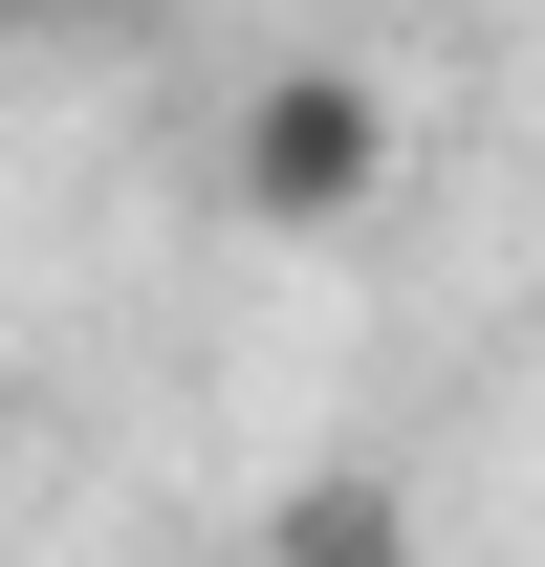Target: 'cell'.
<instances>
[{
	"mask_svg": "<svg viewBox=\"0 0 545 567\" xmlns=\"http://www.w3.org/2000/svg\"><path fill=\"white\" fill-rule=\"evenodd\" d=\"M393 87H371V66H263V87H240V132H218V197H240V218H263V240H328V218H371V197H393Z\"/></svg>",
	"mask_w": 545,
	"mask_h": 567,
	"instance_id": "1",
	"label": "cell"
},
{
	"mask_svg": "<svg viewBox=\"0 0 545 567\" xmlns=\"http://www.w3.org/2000/svg\"><path fill=\"white\" fill-rule=\"evenodd\" d=\"M263 567H414V502H393V481H284Z\"/></svg>",
	"mask_w": 545,
	"mask_h": 567,
	"instance_id": "2",
	"label": "cell"
},
{
	"mask_svg": "<svg viewBox=\"0 0 545 567\" xmlns=\"http://www.w3.org/2000/svg\"><path fill=\"white\" fill-rule=\"evenodd\" d=\"M44 22H153V0H44Z\"/></svg>",
	"mask_w": 545,
	"mask_h": 567,
	"instance_id": "3",
	"label": "cell"
},
{
	"mask_svg": "<svg viewBox=\"0 0 545 567\" xmlns=\"http://www.w3.org/2000/svg\"><path fill=\"white\" fill-rule=\"evenodd\" d=\"M22 22H44V0H0V44H22Z\"/></svg>",
	"mask_w": 545,
	"mask_h": 567,
	"instance_id": "4",
	"label": "cell"
}]
</instances>
